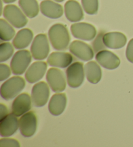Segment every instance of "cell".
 Returning a JSON list of instances; mask_svg holds the SVG:
<instances>
[{
  "label": "cell",
  "mask_w": 133,
  "mask_h": 147,
  "mask_svg": "<svg viewBox=\"0 0 133 147\" xmlns=\"http://www.w3.org/2000/svg\"><path fill=\"white\" fill-rule=\"evenodd\" d=\"M48 36L53 49L57 51L66 50L70 42L68 29L60 24H55L50 27Z\"/></svg>",
  "instance_id": "cell-1"
},
{
  "label": "cell",
  "mask_w": 133,
  "mask_h": 147,
  "mask_svg": "<svg viewBox=\"0 0 133 147\" xmlns=\"http://www.w3.org/2000/svg\"><path fill=\"white\" fill-rule=\"evenodd\" d=\"M25 80L21 77H13L2 84L0 90L1 97L6 100L12 99L24 90Z\"/></svg>",
  "instance_id": "cell-2"
},
{
  "label": "cell",
  "mask_w": 133,
  "mask_h": 147,
  "mask_svg": "<svg viewBox=\"0 0 133 147\" xmlns=\"http://www.w3.org/2000/svg\"><path fill=\"white\" fill-rule=\"evenodd\" d=\"M50 44L45 34H39L34 38L31 47L32 57L36 60L45 59L50 53Z\"/></svg>",
  "instance_id": "cell-3"
},
{
  "label": "cell",
  "mask_w": 133,
  "mask_h": 147,
  "mask_svg": "<svg viewBox=\"0 0 133 147\" xmlns=\"http://www.w3.org/2000/svg\"><path fill=\"white\" fill-rule=\"evenodd\" d=\"M3 14L7 22L18 29L24 27L28 22L26 15L15 5H8L5 7Z\"/></svg>",
  "instance_id": "cell-4"
},
{
  "label": "cell",
  "mask_w": 133,
  "mask_h": 147,
  "mask_svg": "<svg viewBox=\"0 0 133 147\" xmlns=\"http://www.w3.org/2000/svg\"><path fill=\"white\" fill-rule=\"evenodd\" d=\"M32 60L30 52L27 50H20L15 53L11 62L12 73L16 75H22L26 71Z\"/></svg>",
  "instance_id": "cell-5"
},
{
  "label": "cell",
  "mask_w": 133,
  "mask_h": 147,
  "mask_svg": "<svg viewBox=\"0 0 133 147\" xmlns=\"http://www.w3.org/2000/svg\"><path fill=\"white\" fill-rule=\"evenodd\" d=\"M69 86L72 88L80 87L84 82V71L83 63L75 62L68 66L66 71Z\"/></svg>",
  "instance_id": "cell-6"
},
{
  "label": "cell",
  "mask_w": 133,
  "mask_h": 147,
  "mask_svg": "<svg viewBox=\"0 0 133 147\" xmlns=\"http://www.w3.org/2000/svg\"><path fill=\"white\" fill-rule=\"evenodd\" d=\"M71 34L75 38L85 41L94 40L97 34L95 27L87 23H76L71 25Z\"/></svg>",
  "instance_id": "cell-7"
},
{
  "label": "cell",
  "mask_w": 133,
  "mask_h": 147,
  "mask_svg": "<svg viewBox=\"0 0 133 147\" xmlns=\"http://www.w3.org/2000/svg\"><path fill=\"white\" fill-rule=\"evenodd\" d=\"M19 128L22 135L31 138L35 134L37 128V117L33 111L24 114L19 119Z\"/></svg>",
  "instance_id": "cell-8"
},
{
  "label": "cell",
  "mask_w": 133,
  "mask_h": 147,
  "mask_svg": "<svg viewBox=\"0 0 133 147\" xmlns=\"http://www.w3.org/2000/svg\"><path fill=\"white\" fill-rule=\"evenodd\" d=\"M50 97V88L46 83L39 82L33 87L31 98L36 107H42L48 102Z\"/></svg>",
  "instance_id": "cell-9"
},
{
  "label": "cell",
  "mask_w": 133,
  "mask_h": 147,
  "mask_svg": "<svg viewBox=\"0 0 133 147\" xmlns=\"http://www.w3.org/2000/svg\"><path fill=\"white\" fill-rule=\"evenodd\" d=\"M46 80L53 92L58 93L64 91L66 82L61 70L57 68H50L47 72Z\"/></svg>",
  "instance_id": "cell-10"
},
{
  "label": "cell",
  "mask_w": 133,
  "mask_h": 147,
  "mask_svg": "<svg viewBox=\"0 0 133 147\" xmlns=\"http://www.w3.org/2000/svg\"><path fill=\"white\" fill-rule=\"evenodd\" d=\"M71 54L83 61H90L94 58V52L90 45L79 40L72 42L69 47Z\"/></svg>",
  "instance_id": "cell-11"
},
{
  "label": "cell",
  "mask_w": 133,
  "mask_h": 147,
  "mask_svg": "<svg viewBox=\"0 0 133 147\" xmlns=\"http://www.w3.org/2000/svg\"><path fill=\"white\" fill-rule=\"evenodd\" d=\"M19 127V121L13 113H8L0 119V135L9 137L16 132Z\"/></svg>",
  "instance_id": "cell-12"
},
{
  "label": "cell",
  "mask_w": 133,
  "mask_h": 147,
  "mask_svg": "<svg viewBox=\"0 0 133 147\" xmlns=\"http://www.w3.org/2000/svg\"><path fill=\"white\" fill-rule=\"evenodd\" d=\"M96 60L99 64L107 69H115L118 67L120 64L118 57L112 52L105 49L97 53Z\"/></svg>",
  "instance_id": "cell-13"
},
{
  "label": "cell",
  "mask_w": 133,
  "mask_h": 147,
  "mask_svg": "<svg viewBox=\"0 0 133 147\" xmlns=\"http://www.w3.org/2000/svg\"><path fill=\"white\" fill-rule=\"evenodd\" d=\"M12 113L16 117H20L31 108V99L30 95L26 93L19 95L14 100L11 107Z\"/></svg>",
  "instance_id": "cell-14"
},
{
  "label": "cell",
  "mask_w": 133,
  "mask_h": 147,
  "mask_svg": "<svg viewBox=\"0 0 133 147\" xmlns=\"http://www.w3.org/2000/svg\"><path fill=\"white\" fill-rule=\"evenodd\" d=\"M47 63L35 62L33 63L25 73V79L29 83H35L42 79L47 70Z\"/></svg>",
  "instance_id": "cell-15"
},
{
  "label": "cell",
  "mask_w": 133,
  "mask_h": 147,
  "mask_svg": "<svg viewBox=\"0 0 133 147\" xmlns=\"http://www.w3.org/2000/svg\"><path fill=\"white\" fill-rule=\"evenodd\" d=\"M103 41L106 47L118 49L124 47L127 43V37L119 32H107L103 34Z\"/></svg>",
  "instance_id": "cell-16"
},
{
  "label": "cell",
  "mask_w": 133,
  "mask_h": 147,
  "mask_svg": "<svg viewBox=\"0 0 133 147\" xmlns=\"http://www.w3.org/2000/svg\"><path fill=\"white\" fill-rule=\"evenodd\" d=\"M73 60V56L66 52H53L48 58V64L50 66L66 68L70 66Z\"/></svg>",
  "instance_id": "cell-17"
},
{
  "label": "cell",
  "mask_w": 133,
  "mask_h": 147,
  "mask_svg": "<svg viewBox=\"0 0 133 147\" xmlns=\"http://www.w3.org/2000/svg\"><path fill=\"white\" fill-rule=\"evenodd\" d=\"M40 9L42 14L49 18L57 19L63 15L62 5L52 0H44L41 2Z\"/></svg>",
  "instance_id": "cell-18"
},
{
  "label": "cell",
  "mask_w": 133,
  "mask_h": 147,
  "mask_svg": "<svg viewBox=\"0 0 133 147\" xmlns=\"http://www.w3.org/2000/svg\"><path fill=\"white\" fill-rule=\"evenodd\" d=\"M66 18L71 22H77L84 18V13L79 2L69 0L64 5Z\"/></svg>",
  "instance_id": "cell-19"
},
{
  "label": "cell",
  "mask_w": 133,
  "mask_h": 147,
  "mask_svg": "<svg viewBox=\"0 0 133 147\" xmlns=\"http://www.w3.org/2000/svg\"><path fill=\"white\" fill-rule=\"evenodd\" d=\"M66 103H67V98H66V94L56 93L52 96L50 100L49 105H48L50 112L53 115H60L64 111Z\"/></svg>",
  "instance_id": "cell-20"
},
{
  "label": "cell",
  "mask_w": 133,
  "mask_h": 147,
  "mask_svg": "<svg viewBox=\"0 0 133 147\" xmlns=\"http://www.w3.org/2000/svg\"><path fill=\"white\" fill-rule=\"evenodd\" d=\"M33 38V32L29 29H23L17 32L12 44L17 49H22L29 46Z\"/></svg>",
  "instance_id": "cell-21"
},
{
  "label": "cell",
  "mask_w": 133,
  "mask_h": 147,
  "mask_svg": "<svg viewBox=\"0 0 133 147\" xmlns=\"http://www.w3.org/2000/svg\"><path fill=\"white\" fill-rule=\"evenodd\" d=\"M84 71L88 82L98 84L101 79L102 71L99 65L94 61L88 62L84 65Z\"/></svg>",
  "instance_id": "cell-22"
},
{
  "label": "cell",
  "mask_w": 133,
  "mask_h": 147,
  "mask_svg": "<svg viewBox=\"0 0 133 147\" xmlns=\"http://www.w3.org/2000/svg\"><path fill=\"white\" fill-rule=\"evenodd\" d=\"M20 8L29 18H33L39 12V6L37 0H19Z\"/></svg>",
  "instance_id": "cell-23"
},
{
  "label": "cell",
  "mask_w": 133,
  "mask_h": 147,
  "mask_svg": "<svg viewBox=\"0 0 133 147\" xmlns=\"http://www.w3.org/2000/svg\"><path fill=\"white\" fill-rule=\"evenodd\" d=\"M15 35L14 28L6 20L0 19V39L2 41H9Z\"/></svg>",
  "instance_id": "cell-24"
},
{
  "label": "cell",
  "mask_w": 133,
  "mask_h": 147,
  "mask_svg": "<svg viewBox=\"0 0 133 147\" xmlns=\"http://www.w3.org/2000/svg\"><path fill=\"white\" fill-rule=\"evenodd\" d=\"M14 53V48L9 42L2 43L0 45V62H3L8 60Z\"/></svg>",
  "instance_id": "cell-25"
},
{
  "label": "cell",
  "mask_w": 133,
  "mask_h": 147,
  "mask_svg": "<svg viewBox=\"0 0 133 147\" xmlns=\"http://www.w3.org/2000/svg\"><path fill=\"white\" fill-rule=\"evenodd\" d=\"M84 11L90 15L96 14L99 9L98 0H81Z\"/></svg>",
  "instance_id": "cell-26"
},
{
  "label": "cell",
  "mask_w": 133,
  "mask_h": 147,
  "mask_svg": "<svg viewBox=\"0 0 133 147\" xmlns=\"http://www.w3.org/2000/svg\"><path fill=\"white\" fill-rule=\"evenodd\" d=\"M103 34L104 33L103 32H101L100 33H99L96 40H94V42L92 43L93 48H94V50L95 51V52L98 53L99 51H100L101 49H104V48L106 47L103 41Z\"/></svg>",
  "instance_id": "cell-27"
},
{
  "label": "cell",
  "mask_w": 133,
  "mask_h": 147,
  "mask_svg": "<svg viewBox=\"0 0 133 147\" xmlns=\"http://www.w3.org/2000/svg\"><path fill=\"white\" fill-rule=\"evenodd\" d=\"M1 147H20V143L14 139L2 138L0 140Z\"/></svg>",
  "instance_id": "cell-28"
},
{
  "label": "cell",
  "mask_w": 133,
  "mask_h": 147,
  "mask_svg": "<svg viewBox=\"0 0 133 147\" xmlns=\"http://www.w3.org/2000/svg\"><path fill=\"white\" fill-rule=\"evenodd\" d=\"M0 81H3L8 78L11 74V69L6 64H1L0 65Z\"/></svg>",
  "instance_id": "cell-29"
},
{
  "label": "cell",
  "mask_w": 133,
  "mask_h": 147,
  "mask_svg": "<svg viewBox=\"0 0 133 147\" xmlns=\"http://www.w3.org/2000/svg\"><path fill=\"white\" fill-rule=\"evenodd\" d=\"M126 57L130 62L133 64V38L129 41L126 49Z\"/></svg>",
  "instance_id": "cell-30"
},
{
  "label": "cell",
  "mask_w": 133,
  "mask_h": 147,
  "mask_svg": "<svg viewBox=\"0 0 133 147\" xmlns=\"http://www.w3.org/2000/svg\"><path fill=\"white\" fill-rule=\"evenodd\" d=\"M7 114H8V110H7V106L3 104H1V106H0V118L5 116Z\"/></svg>",
  "instance_id": "cell-31"
},
{
  "label": "cell",
  "mask_w": 133,
  "mask_h": 147,
  "mask_svg": "<svg viewBox=\"0 0 133 147\" xmlns=\"http://www.w3.org/2000/svg\"><path fill=\"white\" fill-rule=\"evenodd\" d=\"M5 3H13V2H15L16 0H2Z\"/></svg>",
  "instance_id": "cell-32"
},
{
  "label": "cell",
  "mask_w": 133,
  "mask_h": 147,
  "mask_svg": "<svg viewBox=\"0 0 133 147\" xmlns=\"http://www.w3.org/2000/svg\"><path fill=\"white\" fill-rule=\"evenodd\" d=\"M54 1H57V2H62V1H64V0H54Z\"/></svg>",
  "instance_id": "cell-33"
}]
</instances>
